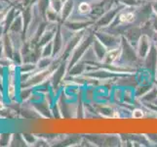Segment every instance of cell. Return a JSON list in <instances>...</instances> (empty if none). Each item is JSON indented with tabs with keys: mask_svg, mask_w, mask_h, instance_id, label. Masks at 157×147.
Here are the masks:
<instances>
[{
	"mask_svg": "<svg viewBox=\"0 0 157 147\" xmlns=\"http://www.w3.org/2000/svg\"><path fill=\"white\" fill-rule=\"evenodd\" d=\"M79 10H80V12H82V13H87L90 10V6L87 3H81L79 6Z\"/></svg>",
	"mask_w": 157,
	"mask_h": 147,
	"instance_id": "obj_4",
	"label": "cell"
},
{
	"mask_svg": "<svg viewBox=\"0 0 157 147\" xmlns=\"http://www.w3.org/2000/svg\"><path fill=\"white\" fill-rule=\"evenodd\" d=\"M120 20L122 22H132L134 20V15L132 13L123 14V15L120 16Z\"/></svg>",
	"mask_w": 157,
	"mask_h": 147,
	"instance_id": "obj_2",
	"label": "cell"
},
{
	"mask_svg": "<svg viewBox=\"0 0 157 147\" xmlns=\"http://www.w3.org/2000/svg\"><path fill=\"white\" fill-rule=\"evenodd\" d=\"M133 117L136 118V119H140L144 117V113L142 110H140V109H137V110H135L134 114H133Z\"/></svg>",
	"mask_w": 157,
	"mask_h": 147,
	"instance_id": "obj_5",
	"label": "cell"
},
{
	"mask_svg": "<svg viewBox=\"0 0 157 147\" xmlns=\"http://www.w3.org/2000/svg\"><path fill=\"white\" fill-rule=\"evenodd\" d=\"M3 108H4L3 103H2V102H0V110H1V109H3Z\"/></svg>",
	"mask_w": 157,
	"mask_h": 147,
	"instance_id": "obj_7",
	"label": "cell"
},
{
	"mask_svg": "<svg viewBox=\"0 0 157 147\" xmlns=\"http://www.w3.org/2000/svg\"><path fill=\"white\" fill-rule=\"evenodd\" d=\"M8 95L10 98H14L15 96V84L13 81H11L8 86Z\"/></svg>",
	"mask_w": 157,
	"mask_h": 147,
	"instance_id": "obj_3",
	"label": "cell"
},
{
	"mask_svg": "<svg viewBox=\"0 0 157 147\" xmlns=\"http://www.w3.org/2000/svg\"><path fill=\"white\" fill-rule=\"evenodd\" d=\"M119 56V51L118 50H113V51H110L109 53L106 55V59L105 60L106 62H112L114 61V60Z\"/></svg>",
	"mask_w": 157,
	"mask_h": 147,
	"instance_id": "obj_1",
	"label": "cell"
},
{
	"mask_svg": "<svg viewBox=\"0 0 157 147\" xmlns=\"http://www.w3.org/2000/svg\"><path fill=\"white\" fill-rule=\"evenodd\" d=\"M9 69H10L11 71H14V70H15V65H11Z\"/></svg>",
	"mask_w": 157,
	"mask_h": 147,
	"instance_id": "obj_6",
	"label": "cell"
}]
</instances>
